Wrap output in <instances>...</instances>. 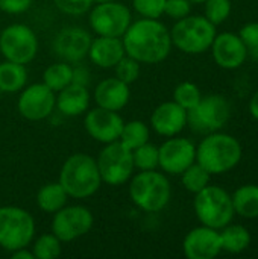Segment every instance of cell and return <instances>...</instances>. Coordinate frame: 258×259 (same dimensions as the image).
<instances>
[{"label":"cell","mask_w":258,"mask_h":259,"mask_svg":"<svg viewBox=\"0 0 258 259\" xmlns=\"http://www.w3.org/2000/svg\"><path fill=\"white\" fill-rule=\"evenodd\" d=\"M158 167L172 176H179L187 167L196 162V146L189 138L170 137L158 147Z\"/></svg>","instance_id":"cell-14"},{"label":"cell","mask_w":258,"mask_h":259,"mask_svg":"<svg viewBox=\"0 0 258 259\" xmlns=\"http://www.w3.org/2000/svg\"><path fill=\"white\" fill-rule=\"evenodd\" d=\"M35 259H56L62 253V241L53 234L40 235L32 247Z\"/></svg>","instance_id":"cell-30"},{"label":"cell","mask_w":258,"mask_h":259,"mask_svg":"<svg viewBox=\"0 0 258 259\" xmlns=\"http://www.w3.org/2000/svg\"><path fill=\"white\" fill-rule=\"evenodd\" d=\"M151 126L158 135L166 138L179 135L187 126V111L173 100L163 102L154 109Z\"/></svg>","instance_id":"cell-19"},{"label":"cell","mask_w":258,"mask_h":259,"mask_svg":"<svg viewBox=\"0 0 258 259\" xmlns=\"http://www.w3.org/2000/svg\"><path fill=\"white\" fill-rule=\"evenodd\" d=\"M119 141L129 150H134L149 141V126L141 120L126 121L123 124Z\"/></svg>","instance_id":"cell-27"},{"label":"cell","mask_w":258,"mask_h":259,"mask_svg":"<svg viewBox=\"0 0 258 259\" xmlns=\"http://www.w3.org/2000/svg\"><path fill=\"white\" fill-rule=\"evenodd\" d=\"M91 35L84 27L68 26L61 29L53 38V52L59 59L68 64L81 62L88 55Z\"/></svg>","instance_id":"cell-16"},{"label":"cell","mask_w":258,"mask_h":259,"mask_svg":"<svg viewBox=\"0 0 258 259\" xmlns=\"http://www.w3.org/2000/svg\"><path fill=\"white\" fill-rule=\"evenodd\" d=\"M132 159L134 165L138 171H146V170H157L158 168V147L152 143H144L140 147L132 150Z\"/></svg>","instance_id":"cell-31"},{"label":"cell","mask_w":258,"mask_h":259,"mask_svg":"<svg viewBox=\"0 0 258 259\" xmlns=\"http://www.w3.org/2000/svg\"><path fill=\"white\" fill-rule=\"evenodd\" d=\"M182 252L189 259H213L222 252L220 235L217 229L198 226L192 229L182 241Z\"/></svg>","instance_id":"cell-18"},{"label":"cell","mask_w":258,"mask_h":259,"mask_svg":"<svg viewBox=\"0 0 258 259\" xmlns=\"http://www.w3.org/2000/svg\"><path fill=\"white\" fill-rule=\"evenodd\" d=\"M125 47L122 38L117 36H100L91 39L88 49L90 61L100 68H114V65L125 56Z\"/></svg>","instance_id":"cell-21"},{"label":"cell","mask_w":258,"mask_h":259,"mask_svg":"<svg viewBox=\"0 0 258 259\" xmlns=\"http://www.w3.org/2000/svg\"><path fill=\"white\" fill-rule=\"evenodd\" d=\"M231 118V106L227 97L210 94L190 111H187V124L198 134H211L220 131Z\"/></svg>","instance_id":"cell-9"},{"label":"cell","mask_w":258,"mask_h":259,"mask_svg":"<svg viewBox=\"0 0 258 259\" xmlns=\"http://www.w3.org/2000/svg\"><path fill=\"white\" fill-rule=\"evenodd\" d=\"M249 114L254 120L258 121V91L252 94V97L249 100Z\"/></svg>","instance_id":"cell-42"},{"label":"cell","mask_w":258,"mask_h":259,"mask_svg":"<svg viewBox=\"0 0 258 259\" xmlns=\"http://www.w3.org/2000/svg\"><path fill=\"white\" fill-rule=\"evenodd\" d=\"M11 258L12 259H35L32 250H27V247H21L17 249L14 252H11Z\"/></svg>","instance_id":"cell-41"},{"label":"cell","mask_w":258,"mask_h":259,"mask_svg":"<svg viewBox=\"0 0 258 259\" xmlns=\"http://www.w3.org/2000/svg\"><path fill=\"white\" fill-rule=\"evenodd\" d=\"M179 176H181L182 187L189 193H193V194L202 191L207 185H210V181H211V175L198 162H193Z\"/></svg>","instance_id":"cell-29"},{"label":"cell","mask_w":258,"mask_h":259,"mask_svg":"<svg viewBox=\"0 0 258 259\" xmlns=\"http://www.w3.org/2000/svg\"><path fill=\"white\" fill-rule=\"evenodd\" d=\"M192 12V2L190 0H166L164 14L173 20H181Z\"/></svg>","instance_id":"cell-37"},{"label":"cell","mask_w":258,"mask_h":259,"mask_svg":"<svg viewBox=\"0 0 258 259\" xmlns=\"http://www.w3.org/2000/svg\"><path fill=\"white\" fill-rule=\"evenodd\" d=\"M233 208L234 212L243 219H257L258 217V185L246 184L239 187L233 194Z\"/></svg>","instance_id":"cell-25"},{"label":"cell","mask_w":258,"mask_h":259,"mask_svg":"<svg viewBox=\"0 0 258 259\" xmlns=\"http://www.w3.org/2000/svg\"><path fill=\"white\" fill-rule=\"evenodd\" d=\"M58 182L62 185L68 197L84 200L99 191L102 178L93 156L87 153H73L64 161Z\"/></svg>","instance_id":"cell-3"},{"label":"cell","mask_w":258,"mask_h":259,"mask_svg":"<svg viewBox=\"0 0 258 259\" xmlns=\"http://www.w3.org/2000/svg\"><path fill=\"white\" fill-rule=\"evenodd\" d=\"M129 199L141 211L155 214L163 211L172 199V187L164 173L146 170L129 179Z\"/></svg>","instance_id":"cell-4"},{"label":"cell","mask_w":258,"mask_h":259,"mask_svg":"<svg viewBox=\"0 0 258 259\" xmlns=\"http://www.w3.org/2000/svg\"><path fill=\"white\" fill-rule=\"evenodd\" d=\"M53 3L58 8V11L71 17H79L87 14L94 5L93 0H53Z\"/></svg>","instance_id":"cell-36"},{"label":"cell","mask_w":258,"mask_h":259,"mask_svg":"<svg viewBox=\"0 0 258 259\" xmlns=\"http://www.w3.org/2000/svg\"><path fill=\"white\" fill-rule=\"evenodd\" d=\"M27 70L23 64L12 61L0 62V91L14 94L20 93L27 83Z\"/></svg>","instance_id":"cell-24"},{"label":"cell","mask_w":258,"mask_h":259,"mask_svg":"<svg viewBox=\"0 0 258 259\" xmlns=\"http://www.w3.org/2000/svg\"><path fill=\"white\" fill-rule=\"evenodd\" d=\"M93 99L99 108H105L109 111H122L131 99L129 85L123 80L114 77H106L99 82L93 93Z\"/></svg>","instance_id":"cell-20"},{"label":"cell","mask_w":258,"mask_h":259,"mask_svg":"<svg viewBox=\"0 0 258 259\" xmlns=\"http://www.w3.org/2000/svg\"><path fill=\"white\" fill-rule=\"evenodd\" d=\"M35 235L33 217L20 206H0V247L14 252L27 247Z\"/></svg>","instance_id":"cell-7"},{"label":"cell","mask_w":258,"mask_h":259,"mask_svg":"<svg viewBox=\"0 0 258 259\" xmlns=\"http://www.w3.org/2000/svg\"><path fill=\"white\" fill-rule=\"evenodd\" d=\"M88 23L96 35L122 38L132 23V14L129 8L120 2L111 0L105 3H96L88 11Z\"/></svg>","instance_id":"cell-10"},{"label":"cell","mask_w":258,"mask_h":259,"mask_svg":"<svg viewBox=\"0 0 258 259\" xmlns=\"http://www.w3.org/2000/svg\"><path fill=\"white\" fill-rule=\"evenodd\" d=\"M125 53L140 64H160L173 47L170 29L160 18H140L132 21L122 36Z\"/></svg>","instance_id":"cell-1"},{"label":"cell","mask_w":258,"mask_h":259,"mask_svg":"<svg viewBox=\"0 0 258 259\" xmlns=\"http://www.w3.org/2000/svg\"><path fill=\"white\" fill-rule=\"evenodd\" d=\"M140 71H141V64L138 61H135L134 58L125 55L116 65H114V73L116 77L123 80L125 83L131 85L134 83L138 77H140Z\"/></svg>","instance_id":"cell-33"},{"label":"cell","mask_w":258,"mask_h":259,"mask_svg":"<svg viewBox=\"0 0 258 259\" xmlns=\"http://www.w3.org/2000/svg\"><path fill=\"white\" fill-rule=\"evenodd\" d=\"M91 80V73L85 65H75L71 67V83L88 87Z\"/></svg>","instance_id":"cell-40"},{"label":"cell","mask_w":258,"mask_h":259,"mask_svg":"<svg viewBox=\"0 0 258 259\" xmlns=\"http://www.w3.org/2000/svg\"><path fill=\"white\" fill-rule=\"evenodd\" d=\"M222 252L233 255L245 252L251 246V232L242 225H227L219 231Z\"/></svg>","instance_id":"cell-26"},{"label":"cell","mask_w":258,"mask_h":259,"mask_svg":"<svg viewBox=\"0 0 258 259\" xmlns=\"http://www.w3.org/2000/svg\"><path fill=\"white\" fill-rule=\"evenodd\" d=\"M243 149L240 141L224 132L207 134L196 146V162L201 164L211 176L231 171L242 161Z\"/></svg>","instance_id":"cell-2"},{"label":"cell","mask_w":258,"mask_h":259,"mask_svg":"<svg viewBox=\"0 0 258 259\" xmlns=\"http://www.w3.org/2000/svg\"><path fill=\"white\" fill-rule=\"evenodd\" d=\"M43 83L55 93L61 91L71 83V65L64 61L49 65L43 73Z\"/></svg>","instance_id":"cell-28"},{"label":"cell","mask_w":258,"mask_h":259,"mask_svg":"<svg viewBox=\"0 0 258 259\" xmlns=\"http://www.w3.org/2000/svg\"><path fill=\"white\" fill-rule=\"evenodd\" d=\"M166 0H132L134 11L141 18H160L164 14Z\"/></svg>","instance_id":"cell-35"},{"label":"cell","mask_w":258,"mask_h":259,"mask_svg":"<svg viewBox=\"0 0 258 259\" xmlns=\"http://www.w3.org/2000/svg\"><path fill=\"white\" fill-rule=\"evenodd\" d=\"M193 208L201 225L217 231L230 225L236 215L231 194L219 185H207L196 193Z\"/></svg>","instance_id":"cell-6"},{"label":"cell","mask_w":258,"mask_h":259,"mask_svg":"<svg viewBox=\"0 0 258 259\" xmlns=\"http://www.w3.org/2000/svg\"><path fill=\"white\" fill-rule=\"evenodd\" d=\"M56 108V93L47 85L32 83L20 91L17 100L18 114L29 121H41L49 118Z\"/></svg>","instance_id":"cell-13"},{"label":"cell","mask_w":258,"mask_h":259,"mask_svg":"<svg viewBox=\"0 0 258 259\" xmlns=\"http://www.w3.org/2000/svg\"><path fill=\"white\" fill-rule=\"evenodd\" d=\"M192 3H204L205 0H190Z\"/></svg>","instance_id":"cell-44"},{"label":"cell","mask_w":258,"mask_h":259,"mask_svg":"<svg viewBox=\"0 0 258 259\" xmlns=\"http://www.w3.org/2000/svg\"><path fill=\"white\" fill-rule=\"evenodd\" d=\"M90 106V93L87 87L68 83L56 94V109L65 117H78L87 112Z\"/></svg>","instance_id":"cell-22"},{"label":"cell","mask_w":258,"mask_h":259,"mask_svg":"<svg viewBox=\"0 0 258 259\" xmlns=\"http://www.w3.org/2000/svg\"><path fill=\"white\" fill-rule=\"evenodd\" d=\"M33 0H0V11L11 15L26 12L32 6Z\"/></svg>","instance_id":"cell-39"},{"label":"cell","mask_w":258,"mask_h":259,"mask_svg":"<svg viewBox=\"0 0 258 259\" xmlns=\"http://www.w3.org/2000/svg\"><path fill=\"white\" fill-rule=\"evenodd\" d=\"M68 194L62 188V185L56 182L44 184L36 193V206L46 214H55L61 208H64L68 202Z\"/></svg>","instance_id":"cell-23"},{"label":"cell","mask_w":258,"mask_h":259,"mask_svg":"<svg viewBox=\"0 0 258 259\" xmlns=\"http://www.w3.org/2000/svg\"><path fill=\"white\" fill-rule=\"evenodd\" d=\"M123 124L125 121L117 111H109L99 106L90 109L84 118V126L87 134L94 141L102 144L119 141Z\"/></svg>","instance_id":"cell-15"},{"label":"cell","mask_w":258,"mask_h":259,"mask_svg":"<svg viewBox=\"0 0 258 259\" xmlns=\"http://www.w3.org/2000/svg\"><path fill=\"white\" fill-rule=\"evenodd\" d=\"M239 36L242 38V41L245 42V46L248 47V50H258V23L252 21V23H246L240 32Z\"/></svg>","instance_id":"cell-38"},{"label":"cell","mask_w":258,"mask_h":259,"mask_svg":"<svg viewBox=\"0 0 258 259\" xmlns=\"http://www.w3.org/2000/svg\"><path fill=\"white\" fill-rule=\"evenodd\" d=\"M105 2H111V0H93V3H105Z\"/></svg>","instance_id":"cell-43"},{"label":"cell","mask_w":258,"mask_h":259,"mask_svg":"<svg viewBox=\"0 0 258 259\" xmlns=\"http://www.w3.org/2000/svg\"><path fill=\"white\" fill-rule=\"evenodd\" d=\"M36 33L23 23L6 26L0 33V53L6 61L17 64H29L38 53Z\"/></svg>","instance_id":"cell-11"},{"label":"cell","mask_w":258,"mask_h":259,"mask_svg":"<svg viewBox=\"0 0 258 259\" xmlns=\"http://www.w3.org/2000/svg\"><path fill=\"white\" fill-rule=\"evenodd\" d=\"M202 99L201 90L193 82H181L173 90V102H176L186 111L193 109Z\"/></svg>","instance_id":"cell-32"},{"label":"cell","mask_w":258,"mask_h":259,"mask_svg":"<svg viewBox=\"0 0 258 259\" xmlns=\"http://www.w3.org/2000/svg\"><path fill=\"white\" fill-rule=\"evenodd\" d=\"M94 225L91 211L82 205L64 206L53 214L52 234L56 235L62 243H71L87 235Z\"/></svg>","instance_id":"cell-12"},{"label":"cell","mask_w":258,"mask_h":259,"mask_svg":"<svg viewBox=\"0 0 258 259\" xmlns=\"http://www.w3.org/2000/svg\"><path fill=\"white\" fill-rule=\"evenodd\" d=\"M216 35V26L202 15H187L176 20L170 29L172 44L187 55H201L207 52Z\"/></svg>","instance_id":"cell-5"},{"label":"cell","mask_w":258,"mask_h":259,"mask_svg":"<svg viewBox=\"0 0 258 259\" xmlns=\"http://www.w3.org/2000/svg\"><path fill=\"white\" fill-rule=\"evenodd\" d=\"M205 18L211 21L214 26L222 24L224 21L228 20L231 14V0H205Z\"/></svg>","instance_id":"cell-34"},{"label":"cell","mask_w":258,"mask_h":259,"mask_svg":"<svg viewBox=\"0 0 258 259\" xmlns=\"http://www.w3.org/2000/svg\"><path fill=\"white\" fill-rule=\"evenodd\" d=\"M210 49L214 62L224 70H236L242 67L248 58V47L245 46L239 33L233 32L216 35Z\"/></svg>","instance_id":"cell-17"},{"label":"cell","mask_w":258,"mask_h":259,"mask_svg":"<svg viewBox=\"0 0 258 259\" xmlns=\"http://www.w3.org/2000/svg\"><path fill=\"white\" fill-rule=\"evenodd\" d=\"M96 162L99 167L102 184L111 187L126 184L132 178L135 170L132 150L125 147L120 141L105 144V147L99 152Z\"/></svg>","instance_id":"cell-8"}]
</instances>
